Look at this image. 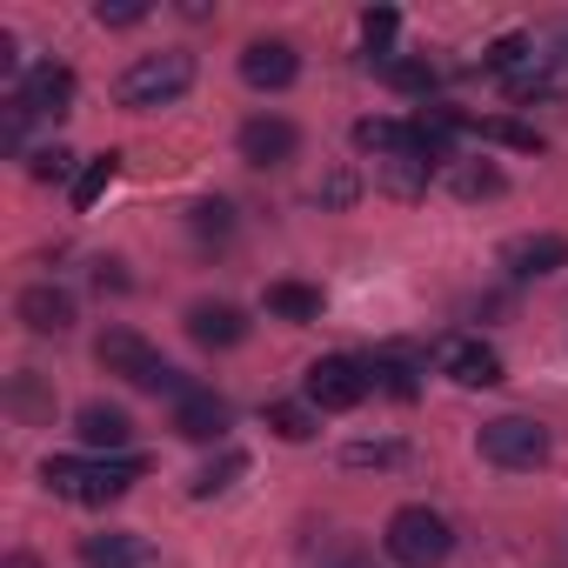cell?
<instances>
[{
    "mask_svg": "<svg viewBox=\"0 0 568 568\" xmlns=\"http://www.w3.org/2000/svg\"><path fill=\"white\" fill-rule=\"evenodd\" d=\"M368 375L395 395V402H415V368L408 362H395V355H382V362H368Z\"/></svg>",
    "mask_w": 568,
    "mask_h": 568,
    "instance_id": "30",
    "label": "cell"
},
{
    "mask_svg": "<svg viewBox=\"0 0 568 568\" xmlns=\"http://www.w3.org/2000/svg\"><path fill=\"white\" fill-rule=\"evenodd\" d=\"M295 74H302V54H295L288 41H247V48H241V81L261 88V94L295 88Z\"/></svg>",
    "mask_w": 568,
    "mask_h": 568,
    "instance_id": "7",
    "label": "cell"
},
{
    "mask_svg": "<svg viewBox=\"0 0 568 568\" xmlns=\"http://www.w3.org/2000/svg\"><path fill=\"white\" fill-rule=\"evenodd\" d=\"M368 388H375V375H368L362 362H348V355H322V362L308 368V402H315L322 415H348V408H362Z\"/></svg>",
    "mask_w": 568,
    "mask_h": 568,
    "instance_id": "6",
    "label": "cell"
},
{
    "mask_svg": "<svg viewBox=\"0 0 568 568\" xmlns=\"http://www.w3.org/2000/svg\"><path fill=\"white\" fill-rule=\"evenodd\" d=\"M455 121H462V134L501 141V148H515V154H541V134H535V128H521V121H475V114H455Z\"/></svg>",
    "mask_w": 568,
    "mask_h": 568,
    "instance_id": "21",
    "label": "cell"
},
{
    "mask_svg": "<svg viewBox=\"0 0 568 568\" xmlns=\"http://www.w3.org/2000/svg\"><path fill=\"white\" fill-rule=\"evenodd\" d=\"M402 34V14L395 8H368L362 14V41H368V61H388V41Z\"/></svg>",
    "mask_w": 568,
    "mask_h": 568,
    "instance_id": "27",
    "label": "cell"
},
{
    "mask_svg": "<svg viewBox=\"0 0 568 568\" xmlns=\"http://www.w3.org/2000/svg\"><path fill=\"white\" fill-rule=\"evenodd\" d=\"M81 561H88V568H141L148 548H141L134 535H88V541H81Z\"/></svg>",
    "mask_w": 568,
    "mask_h": 568,
    "instance_id": "19",
    "label": "cell"
},
{
    "mask_svg": "<svg viewBox=\"0 0 568 568\" xmlns=\"http://www.w3.org/2000/svg\"><path fill=\"white\" fill-rule=\"evenodd\" d=\"M74 428H81L88 448H128V435H134L128 408H108V402H88V408L74 415Z\"/></svg>",
    "mask_w": 568,
    "mask_h": 568,
    "instance_id": "15",
    "label": "cell"
},
{
    "mask_svg": "<svg viewBox=\"0 0 568 568\" xmlns=\"http://www.w3.org/2000/svg\"><path fill=\"white\" fill-rule=\"evenodd\" d=\"M28 174H34V181H68V187H74V154H68V148H41V154H28Z\"/></svg>",
    "mask_w": 568,
    "mask_h": 568,
    "instance_id": "31",
    "label": "cell"
},
{
    "mask_svg": "<svg viewBox=\"0 0 568 568\" xmlns=\"http://www.w3.org/2000/svg\"><path fill=\"white\" fill-rule=\"evenodd\" d=\"M442 368H448L455 388H495L501 382V355L488 342H448L442 348Z\"/></svg>",
    "mask_w": 568,
    "mask_h": 568,
    "instance_id": "14",
    "label": "cell"
},
{
    "mask_svg": "<svg viewBox=\"0 0 568 568\" xmlns=\"http://www.w3.org/2000/svg\"><path fill=\"white\" fill-rule=\"evenodd\" d=\"M342 462H348V468H402L408 448H402V442H348Z\"/></svg>",
    "mask_w": 568,
    "mask_h": 568,
    "instance_id": "29",
    "label": "cell"
},
{
    "mask_svg": "<svg viewBox=\"0 0 568 568\" xmlns=\"http://www.w3.org/2000/svg\"><path fill=\"white\" fill-rule=\"evenodd\" d=\"M134 475H141V462H134V455H121V462H74V455H48V468H41V481H48L54 495L88 501V508L121 501Z\"/></svg>",
    "mask_w": 568,
    "mask_h": 568,
    "instance_id": "4",
    "label": "cell"
},
{
    "mask_svg": "<svg viewBox=\"0 0 568 568\" xmlns=\"http://www.w3.org/2000/svg\"><path fill=\"white\" fill-rule=\"evenodd\" d=\"M375 168H382V187L402 194V201H415V194L428 187V161H415V154H402V161H375Z\"/></svg>",
    "mask_w": 568,
    "mask_h": 568,
    "instance_id": "25",
    "label": "cell"
},
{
    "mask_svg": "<svg viewBox=\"0 0 568 568\" xmlns=\"http://www.w3.org/2000/svg\"><path fill=\"white\" fill-rule=\"evenodd\" d=\"M187 227H194L201 241H227V234H234V207H227V201H194V207H187Z\"/></svg>",
    "mask_w": 568,
    "mask_h": 568,
    "instance_id": "28",
    "label": "cell"
},
{
    "mask_svg": "<svg viewBox=\"0 0 568 568\" xmlns=\"http://www.w3.org/2000/svg\"><path fill=\"white\" fill-rule=\"evenodd\" d=\"M355 148L362 154H375V161H402V154H415V134H408V121H355Z\"/></svg>",
    "mask_w": 568,
    "mask_h": 568,
    "instance_id": "16",
    "label": "cell"
},
{
    "mask_svg": "<svg viewBox=\"0 0 568 568\" xmlns=\"http://www.w3.org/2000/svg\"><path fill=\"white\" fill-rule=\"evenodd\" d=\"M94 21L101 28H134V21H148V0H101Z\"/></svg>",
    "mask_w": 568,
    "mask_h": 568,
    "instance_id": "32",
    "label": "cell"
},
{
    "mask_svg": "<svg viewBox=\"0 0 568 568\" xmlns=\"http://www.w3.org/2000/svg\"><path fill=\"white\" fill-rule=\"evenodd\" d=\"M501 267H508L515 281L561 274V267H568V241H561V234H515V241L501 247Z\"/></svg>",
    "mask_w": 568,
    "mask_h": 568,
    "instance_id": "10",
    "label": "cell"
},
{
    "mask_svg": "<svg viewBox=\"0 0 568 568\" xmlns=\"http://www.w3.org/2000/svg\"><path fill=\"white\" fill-rule=\"evenodd\" d=\"M267 315H281V322H322V288H308V281H267Z\"/></svg>",
    "mask_w": 568,
    "mask_h": 568,
    "instance_id": "17",
    "label": "cell"
},
{
    "mask_svg": "<svg viewBox=\"0 0 568 568\" xmlns=\"http://www.w3.org/2000/svg\"><path fill=\"white\" fill-rule=\"evenodd\" d=\"M481 455L495 468H541L548 462V428L528 422V415H495V422H481Z\"/></svg>",
    "mask_w": 568,
    "mask_h": 568,
    "instance_id": "5",
    "label": "cell"
},
{
    "mask_svg": "<svg viewBox=\"0 0 568 568\" xmlns=\"http://www.w3.org/2000/svg\"><path fill=\"white\" fill-rule=\"evenodd\" d=\"M187 88H194V54L187 48H161V54H141L114 81V101L134 108V114H154V108H174Z\"/></svg>",
    "mask_w": 568,
    "mask_h": 568,
    "instance_id": "1",
    "label": "cell"
},
{
    "mask_svg": "<svg viewBox=\"0 0 568 568\" xmlns=\"http://www.w3.org/2000/svg\"><path fill=\"white\" fill-rule=\"evenodd\" d=\"M21 101H28L34 114L61 121V114L74 108V68H61V61H41V68H28V81H21Z\"/></svg>",
    "mask_w": 568,
    "mask_h": 568,
    "instance_id": "11",
    "label": "cell"
},
{
    "mask_svg": "<svg viewBox=\"0 0 568 568\" xmlns=\"http://www.w3.org/2000/svg\"><path fill=\"white\" fill-rule=\"evenodd\" d=\"M528 61H535V41H528V34H501V41H495V48H488V54H481L475 68H481V74H501V81H508V74H521Z\"/></svg>",
    "mask_w": 568,
    "mask_h": 568,
    "instance_id": "23",
    "label": "cell"
},
{
    "mask_svg": "<svg viewBox=\"0 0 568 568\" xmlns=\"http://www.w3.org/2000/svg\"><path fill=\"white\" fill-rule=\"evenodd\" d=\"M187 335L201 348H234V342H247V315L234 302H194L187 308Z\"/></svg>",
    "mask_w": 568,
    "mask_h": 568,
    "instance_id": "13",
    "label": "cell"
},
{
    "mask_svg": "<svg viewBox=\"0 0 568 568\" xmlns=\"http://www.w3.org/2000/svg\"><path fill=\"white\" fill-rule=\"evenodd\" d=\"M501 187H508V174H501L495 161H455V168H448V194H455V201H495Z\"/></svg>",
    "mask_w": 568,
    "mask_h": 568,
    "instance_id": "18",
    "label": "cell"
},
{
    "mask_svg": "<svg viewBox=\"0 0 568 568\" xmlns=\"http://www.w3.org/2000/svg\"><path fill=\"white\" fill-rule=\"evenodd\" d=\"M302 154V128L295 121H281V114H254L241 128V161L254 168H281V161H295Z\"/></svg>",
    "mask_w": 568,
    "mask_h": 568,
    "instance_id": "8",
    "label": "cell"
},
{
    "mask_svg": "<svg viewBox=\"0 0 568 568\" xmlns=\"http://www.w3.org/2000/svg\"><path fill=\"white\" fill-rule=\"evenodd\" d=\"M14 315H21L28 335H68V328H74V295L54 288V281H34V288H21Z\"/></svg>",
    "mask_w": 568,
    "mask_h": 568,
    "instance_id": "9",
    "label": "cell"
},
{
    "mask_svg": "<svg viewBox=\"0 0 568 568\" xmlns=\"http://www.w3.org/2000/svg\"><path fill=\"white\" fill-rule=\"evenodd\" d=\"M114 174H121V154H94V161L74 174V187H68V194H74V207H94V201L114 187Z\"/></svg>",
    "mask_w": 568,
    "mask_h": 568,
    "instance_id": "24",
    "label": "cell"
},
{
    "mask_svg": "<svg viewBox=\"0 0 568 568\" xmlns=\"http://www.w3.org/2000/svg\"><path fill=\"white\" fill-rule=\"evenodd\" d=\"M0 568H41L34 555H8V561H0Z\"/></svg>",
    "mask_w": 568,
    "mask_h": 568,
    "instance_id": "34",
    "label": "cell"
},
{
    "mask_svg": "<svg viewBox=\"0 0 568 568\" xmlns=\"http://www.w3.org/2000/svg\"><path fill=\"white\" fill-rule=\"evenodd\" d=\"M267 428H274L281 442H315V415H308L302 402H267Z\"/></svg>",
    "mask_w": 568,
    "mask_h": 568,
    "instance_id": "26",
    "label": "cell"
},
{
    "mask_svg": "<svg viewBox=\"0 0 568 568\" xmlns=\"http://www.w3.org/2000/svg\"><path fill=\"white\" fill-rule=\"evenodd\" d=\"M174 435H181V442H221V435H227V402H221L214 388L181 395V402H174Z\"/></svg>",
    "mask_w": 568,
    "mask_h": 568,
    "instance_id": "12",
    "label": "cell"
},
{
    "mask_svg": "<svg viewBox=\"0 0 568 568\" xmlns=\"http://www.w3.org/2000/svg\"><path fill=\"white\" fill-rule=\"evenodd\" d=\"M382 548H388V561H402V568H442V561L455 555V528H448V515H435L428 501H408V508L388 515Z\"/></svg>",
    "mask_w": 568,
    "mask_h": 568,
    "instance_id": "3",
    "label": "cell"
},
{
    "mask_svg": "<svg viewBox=\"0 0 568 568\" xmlns=\"http://www.w3.org/2000/svg\"><path fill=\"white\" fill-rule=\"evenodd\" d=\"M241 475H247V455H241V448H227L221 462H207V468H201V475L187 481V495H194V501H214V495H227V488H234Z\"/></svg>",
    "mask_w": 568,
    "mask_h": 568,
    "instance_id": "22",
    "label": "cell"
},
{
    "mask_svg": "<svg viewBox=\"0 0 568 568\" xmlns=\"http://www.w3.org/2000/svg\"><path fill=\"white\" fill-rule=\"evenodd\" d=\"M375 68H382L388 88H402V94H415V101H428L435 81H442V74H435L428 61H415V54H388V61H375Z\"/></svg>",
    "mask_w": 568,
    "mask_h": 568,
    "instance_id": "20",
    "label": "cell"
},
{
    "mask_svg": "<svg viewBox=\"0 0 568 568\" xmlns=\"http://www.w3.org/2000/svg\"><path fill=\"white\" fill-rule=\"evenodd\" d=\"M94 362H101L108 375H121L128 388H148V395H174V402H181V395H194V382H187L181 368H168V362H161V355H154V348L134 335V328H108V335L94 342Z\"/></svg>",
    "mask_w": 568,
    "mask_h": 568,
    "instance_id": "2",
    "label": "cell"
},
{
    "mask_svg": "<svg viewBox=\"0 0 568 568\" xmlns=\"http://www.w3.org/2000/svg\"><path fill=\"white\" fill-rule=\"evenodd\" d=\"M355 194H362V181H355V174H348V168H342V174H328V181H322V187H315V201H322V207H348V201H355Z\"/></svg>",
    "mask_w": 568,
    "mask_h": 568,
    "instance_id": "33",
    "label": "cell"
}]
</instances>
